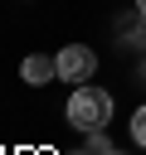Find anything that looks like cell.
I'll list each match as a JSON object with an SVG mask.
<instances>
[{"label": "cell", "instance_id": "cell-9", "mask_svg": "<svg viewBox=\"0 0 146 155\" xmlns=\"http://www.w3.org/2000/svg\"><path fill=\"white\" fill-rule=\"evenodd\" d=\"M117 155H122V150H117Z\"/></svg>", "mask_w": 146, "mask_h": 155}, {"label": "cell", "instance_id": "cell-5", "mask_svg": "<svg viewBox=\"0 0 146 155\" xmlns=\"http://www.w3.org/2000/svg\"><path fill=\"white\" fill-rule=\"evenodd\" d=\"M131 140L146 145V107H136V116H131Z\"/></svg>", "mask_w": 146, "mask_h": 155}, {"label": "cell", "instance_id": "cell-7", "mask_svg": "<svg viewBox=\"0 0 146 155\" xmlns=\"http://www.w3.org/2000/svg\"><path fill=\"white\" fill-rule=\"evenodd\" d=\"M73 155H88V150H83V145H78V150H73Z\"/></svg>", "mask_w": 146, "mask_h": 155}, {"label": "cell", "instance_id": "cell-2", "mask_svg": "<svg viewBox=\"0 0 146 155\" xmlns=\"http://www.w3.org/2000/svg\"><path fill=\"white\" fill-rule=\"evenodd\" d=\"M54 58H58V78H63V82H88V78L97 73V53H92L88 44H68V48H58Z\"/></svg>", "mask_w": 146, "mask_h": 155}, {"label": "cell", "instance_id": "cell-6", "mask_svg": "<svg viewBox=\"0 0 146 155\" xmlns=\"http://www.w3.org/2000/svg\"><path fill=\"white\" fill-rule=\"evenodd\" d=\"M136 10H141V15H146V0H136Z\"/></svg>", "mask_w": 146, "mask_h": 155}, {"label": "cell", "instance_id": "cell-3", "mask_svg": "<svg viewBox=\"0 0 146 155\" xmlns=\"http://www.w3.org/2000/svg\"><path fill=\"white\" fill-rule=\"evenodd\" d=\"M19 78L24 82H49V78H58V58H49V53H29L24 63H19Z\"/></svg>", "mask_w": 146, "mask_h": 155}, {"label": "cell", "instance_id": "cell-1", "mask_svg": "<svg viewBox=\"0 0 146 155\" xmlns=\"http://www.w3.org/2000/svg\"><path fill=\"white\" fill-rule=\"evenodd\" d=\"M107 121H112V97L102 87H83L78 82V92L68 97V126L88 136V131H102Z\"/></svg>", "mask_w": 146, "mask_h": 155}, {"label": "cell", "instance_id": "cell-4", "mask_svg": "<svg viewBox=\"0 0 146 155\" xmlns=\"http://www.w3.org/2000/svg\"><path fill=\"white\" fill-rule=\"evenodd\" d=\"M83 150H88V155H117V145H112L102 131H88V145H83Z\"/></svg>", "mask_w": 146, "mask_h": 155}, {"label": "cell", "instance_id": "cell-8", "mask_svg": "<svg viewBox=\"0 0 146 155\" xmlns=\"http://www.w3.org/2000/svg\"><path fill=\"white\" fill-rule=\"evenodd\" d=\"M141 78H146V68H141Z\"/></svg>", "mask_w": 146, "mask_h": 155}]
</instances>
